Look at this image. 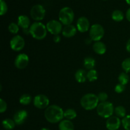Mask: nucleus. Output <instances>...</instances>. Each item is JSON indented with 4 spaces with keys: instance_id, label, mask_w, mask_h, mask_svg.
I'll use <instances>...</instances> for the list:
<instances>
[{
    "instance_id": "5",
    "label": "nucleus",
    "mask_w": 130,
    "mask_h": 130,
    "mask_svg": "<svg viewBox=\"0 0 130 130\" xmlns=\"http://www.w3.org/2000/svg\"><path fill=\"white\" fill-rule=\"evenodd\" d=\"M59 21L65 26L71 25L74 19V13L72 8L68 6L63 7L60 10L58 13Z\"/></svg>"
},
{
    "instance_id": "39",
    "label": "nucleus",
    "mask_w": 130,
    "mask_h": 130,
    "mask_svg": "<svg viewBox=\"0 0 130 130\" xmlns=\"http://www.w3.org/2000/svg\"><path fill=\"white\" fill-rule=\"evenodd\" d=\"M126 2L127 3V4H128V5H130V0H125Z\"/></svg>"
},
{
    "instance_id": "18",
    "label": "nucleus",
    "mask_w": 130,
    "mask_h": 130,
    "mask_svg": "<svg viewBox=\"0 0 130 130\" xmlns=\"http://www.w3.org/2000/svg\"><path fill=\"white\" fill-rule=\"evenodd\" d=\"M58 128L59 130H74V126L71 121L63 119L60 122Z\"/></svg>"
},
{
    "instance_id": "7",
    "label": "nucleus",
    "mask_w": 130,
    "mask_h": 130,
    "mask_svg": "<svg viewBox=\"0 0 130 130\" xmlns=\"http://www.w3.org/2000/svg\"><path fill=\"white\" fill-rule=\"evenodd\" d=\"M105 30L100 24H95L90 29V38L94 41H99L104 37Z\"/></svg>"
},
{
    "instance_id": "25",
    "label": "nucleus",
    "mask_w": 130,
    "mask_h": 130,
    "mask_svg": "<svg viewBox=\"0 0 130 130\" xmlns=\"http://www.w3.org/2000/svg\"><path fill=\"white\" fill-rule=\"evenodd\" d=\"M32 101V97L29 94H24L20 96V99H19V102L22 105H27L30 104Z\"/></svg>"
},
{
    "instance_id": "19",
    "label": "nucleus",
    "mask_w": 130,
    "mask_h": 130,
    "mask_svg": "<svg viewBox=\"0 0 130 130\" xmlns=\"http://www.w3.org/2000/svg\"><path fill=\"white\" fill-rule=\"evenodd\" d=\"M75 79L79 83H85L87 79V72L85 69H79L75 74Z\"/></svg>"
},
{
    "instance_id": "22",
    "label": "nucleus",
    "mask_w": 130,
    "mask_h": 130,
    "mask_svg": "<svg viewBox=\"0 0 130 130\" xmlns=\"http://www.w3.org/2000/svg\"><path fill=\"white\" fill-rule=\"evenodd\" d=\"M64 118L66 119H68V120H72V119H75L77 116V112L76 110L73 109H68L64 111Z\"/></svg>"
},
{
    "instance_id": "14",
    "label": "nucleus",
    "mask_w": 130,
    "mask_h": 130,
    "mask_svg": "<svg viewBox=\"0 0 130 130\" xmlns=\"http://www.w3.org/2000/svg\"><path fill=\"white\" fill-rule=\"evenodd\" d=\"M28 117V113L25 110H19L13 115V121L17 125H21L25 123Z\"/></svg>"
},
{
    "instance_id": "10",
    "label": "nucleus",
    "mask_w": 130,
    "mask_h": 130,
    "mask_svg": "<svg viewBox=\"0 0 130 130\" xmlns=\"http://www.w3.org/2000/svg\"><path fill=\"white\" fill-rule=\"evenodd\" d=\"M34 105L39 109H46L50 104V100L48 96L43 94H39L34 97L33 100Z\"/></svg>"
},
{
    "instance_id": "1",
    "label": "nucleus",
    "mask_w": 130,
    "mask_h": 130,
    "mask_svg": "<svg viewBox=\"0 0 130 130\" xmlns=\"http://www.w3.org/2000/svg\"><path fill=\"white\" fill-rule=\"evenodd\" d=\"M64 111L60 106L52 105L48 106L44 111V117L48 122L50 123H60L64 118Z\"/></svg>"
},
{
    "instance_id": "27",
    "label": "nucleus",
    "mask_w": 130,
    "mask_h": 130,
    "mask_svg": "<svg viewBox=\"0 0 130 130\" xmlns=\"http://www.w3.org/2000/svg\"><path fill=\"white\" fill-rule=\"evenodd\" d=\"M98 79V73L96 70L91 69L87 72V79L90 82H93Z\"/></svg>"
},
{
    "instance_id": "41",
    "label": "nucleus",
    "mask_w": 130,
    "mask_h": 130,
    "mask_svg": "<svg viewBox=\"0 0 130 130\" xmlns=\"http://www.w3.org/2000/svg\"><path fill=\"white\" fill-rule=\"evenodd\" d=\"M104 1H106V0H104Z\"/></svg>"
},
{
    "instance_id": "6",
    "label": "nucleus",
    "mask_w": 130,
    "mask_h": 130,
    "mask_svg": "<svg viewBox=\"0 0 130 130\" xmlns=\"http://www.w3.org/2000/svg\"><path fill=\"white\" fill-rule=\"evenodd\" d=\"M30 15L32 19L36 22L43 20L46 15V10L41 5H35L31 8Z\"/></svg>"
},
{
    "instance_id": "37",
    "label": "nucleus",
    "mask_w": 130,
    "mask_h": 130,
    "mask_svg": "<svg viewBox=\"0 0 130 130\" xmlns=\"http://www.w3.org/2000/svg\"><path fill=\"white\" fill-rule=\"evenodd\" d=\"M126 48L127 52L130 53V38L129 40L128 41V42H127L126 46Z\"/></svg>"
},
{
    "instance_id": "15",
    "label": "nucleus",
    "mask_w": 130,
    "mask_h": 130,
    "mask_svg": "<svg viewBox=\"0 0 130 130\" xmlns=\"http://www.w3.org/2000/svg\"><path fill=\"white\" fill-rule=\"evenodd\" d=\"M18 25L19 27L22 28L24 30H29V28H30V21L29 18L26 15H22L19 16L18 17Z\"/></svg>"
},
{
    "instance_id": "33",
    "label": "nucleus",
    "mask_w": 130,
    "mask_h": 130,
    "mask_svg": "<svg viewBox=\"0 0 130 130\" xmlns=\"http://www.w3.org/2000/svg\"><path fill=\"white\" fill-rule=\"evenodd\" d=\"M124 90H125V86L120 83L116 85L115 88H114V91L117 93H121L124 91Z\"/></svg>"
},
{
    "instance_id": "3",
    "label": "nucleus",
    "mask_w": 130,
    "mask_h": 130,
    "mask_svg": "<svg viewBox=\"0 0 130 130\" xmlns=\"http://www.w3.org/2000/svg\"><path fill=\"white\" fill-rule=\"evenodd\" d=\"M81 107L85 110H93L97 107L99 100L97 95L94 93H87L84 95L80 101Z\"/></svg>"
},
{
    "instance_id": "32",
    "label": "nucleus",
    "mask_w": 130,
    "mask_h": 130,
    "mask_svg": "<svg viewBox=\"0 0 130 130\" xmlns=\"http://www.w3.org/2000/svg\"><path fill=\"white\" fill-rule=\"evenodd\" d=\"M97 96L99 102H106L108 99V95L105 92H100L97 95Z\"/></svg>"
},
{
    "instance_id": "11",
    "label": "nucleus",
    "mask_w": 130,
    "mask_h": 130,
    "mask_svg": "<svg viewBox=\"0 0 130 130\" xmlns=\"http://www.w3.org/2000/svg\"><path fill=\"white\" fill-rule=\"evenodd\" d=\"M29 58L25 53H20L18 55L15 59L14 64L19 69H24L29 64Z\"/></svg>"
},
{
    "instance_id": "9",
    "label": "nucleus",
    "mask_w": 130,
    "mask_h": 130,
    "mask_svg": "<svg viewBox=\"0 0 130 130\" xmlns=\"http://www.w3.org/2000/svg\"><path fill=\"white\" fill-rule=\"evenodd\" d=\"M25 40L20 35L14 36L10 40V47L15 52H19L24 49L25 46Z\"/></svg>"
},
{
    "instance_id": "12",
    "label": "nucleus",
    "mask_w": 130,
    "mask_h": 130,
    "mask_svg": "<svg viewBox=\"0 0 130 130\" xmlns=\"http://www.w3.org/2000/svg\"><path fill=\"white\" fill-rule=\"evenodd\" d=\"M122 122L118 116H111L107 119L106 128L108 130H118L120 128Z\"/></svg>"
},
{
    "instance_id": "2",
    "label": "nucleus",
    "mask_w": 130,
    "mask_h": 130,
    "mask_svg": "<svg viewBox=\"0 0 130 130\" xmlns=\"http://www.w3.org/2000/svg\"><path fill=\"white\" fill-rule=\"evenodd\" d=\"M46 26L40 22H35L30 25L29 32L33 38L37 40L44 39L47 35Z\"/></svg>"
},
{
    "instance_id": "24",
    "label": "nucleus",
    "mask_w": 130,
    "mask_h": 130,
    "mask_svg": "<svg viewBox=\"0 0 130 130\" xmlns=\"http://www.w3.org/2000/svg\"><path fill=\"white\" fill-rule=\"evenodd\" d=\"M114 113L116 116L119 118H124L126 116V109L122 105H119L114 108Z\"/></svg>"
},
{
    "instance_id": "34",
    "label": "nucleus",
    "mask_w": 130,
    "mask_h": 130,
    "mask_svg": "<svg viewBox=\"0 0 130 130\" xmlns=\"http://www.w3.org/2000/svg\"><path fill=\"white\" fill-rule=\"evenodd\" d=\"M7 109V104L3 99H0V112L4 113Z\"/></svg>"
},
{
    "instance_id": "8",
    "label": "nucleus",
    "mask_w": 130,
    "mask_h": 130,
    "mask_svg": "<svg viewBox=\"0 0 130 130\" xmlns=\"http://www.w3.org/2000/svg\"><path fill=\"white\" fill-rule=\"evenodd\" d=\"M47 30L53 35H59L62 32V24L60 21L52 20L48 22L46 25Z\"/></svg>"
},
{
    "instance_id": "21",
    "label": "nucleus",
    "mask_w": 130,
    "mask_h": 130,
    "mask_svg": "<svg viewBox=\"0 0 130 130\" xmlns=\"http://www.w3.org/2000/svg\"><path fill=\"white\" fill-rule=\"evenodd\" d=\"M15 123L13 119H5L3 121L2 125L3 127L6 130H12L15 127Z\"/></svg>"
},
{
    "instance_id": "36",
    "label": "nucleus",
    "mask_w": 130,
    "mask_h": 130,
    "mask_svg": "<svg viewBox=\"0 0 130 130\" xmlns=\"http://www.w3.org/2000/svg\"><path fill=\"white\" fill-rule=\"evenodd\" d=\"M126 17L127 20L130 22V8H129L128 9V10L126 11Z\"/></svg>"
},
{
    "instance_id": "29",
    "label": "nucleus",
    "mask_w": 130,
    "mask_h": 130,
    "mask_svg": "<svg viewBox=\"0 0 130 130\" xmlns=\"http://www.w3.org/2000/svg\"><path fill=\"white\" fill-rule=\"evenodd\" d=\"M122 68L124 70V72L126 73H129L130 72V57L127 58L123 60L122 62Z\"/></svg>"
},
{
    "instance_id": "17",
    "label": "nucleus",
    "mask_w": 130,
    "mask_h": 130,
    "mask_svg": "<svg viewBox=\"0 0 130 130\" xmlns=\"http://www.w3.org/2000/svg\"><path fill=\"white\" fill-rule=\"evenodd\" d=\"M93 49L94 52L98 55H104L105 54L107 51V47L105 44L103 42L96 41L93 45Z\"/></svg>"
},
{
    "instance_id": "16",
    "label": "nucleus",
    "mask_w": 130,
    "mask_h": 130,
    "mask_svg": "<svg viewBox=\"0 0 130 130\" xmlns=\"http://www.w3.org/2000/svg\"><path fill=\"white\" fill-rule=\"evenodd\" d=\"M77 30V27L74 25L71 24V25H66L63 27V30H62V35L66 38H72L76 35Z\"/></svg>"
},
{
    "instance_id": "13",
    "label": "nucleus",
    "mask_w": 130,
    "mask_h": 130,
    "mask_svg": "<svg viewBox=\"0 0 130 130\" xmlns=\"http://www.w3.org/2000/svg\"><path fill=\"white\" fill-rule=\"evenodd\" d=\"M90 24L88 19L85 17L79 18L76 23V27L80 32H86L90 29Z\"/></svg>"
},
{
    "instance_id": "28",
    "label": "nucleus",
    "mask_w": 130,
    "mask_h": 130,
    "mask_svg": "<svg viewBox=\"0 0 130 130\" xmlns=\"http://www.w3.org/2000/svg\"><path fill=\"white\" fill-rule=\"evenodd\" d=\"M122 125L125 130H130V115H126L122 119Z\"/></svg>"
},
{
    "instance_id": "26",
    "label": "nucleus",
    "mask_w": 130,
    "mask_h": 130,
    "mask_svg": "<svg viewBox=\"0 0 130 130\" xmlns=\"http://www.w3.org/2000/svg\"><path fill=\"white\" fill-rule=\"evenodd\" d=\"M118 80H119V82L120 84L124 85V86L126 85L129 81V77L128 75V73L125 72H121L118 77Z\"/></svg>"
},
{
    "instance_id": "31",
    "label": "nucleus",
    "mask_w": 130,
    "mask_h": 130,
    "mask_svg": "<svg viewBox=\"0 0 130 130\" xmlns=\"http://www.w3.org/2000/svg\"><path fill=\"white\" fill-rule=\"evenodd\" d=\"M0 5H1V10L0 15L1 16L5 15L8 11V5L5 0H0Z\"/></svg>"
},
{
    "instance_id": "4",
    "label": "nucleus",
    "mask_w": 130,
    "mask_h": 130,
    "mask_svg": "<svg viewBox=\"0 0 130 130\" xmlns=\"http://www.w3.org/2000/svg\"><path fill=\"white\" fill-rule=\"evenodd\" d=\"M96 112L99 116L105 119H108L112 116L114 114V105L111 102L108 101L99 103L96 107Z\"/></svg>"
},
{
    "instance_id": "35",
    "label": "nucleus",
    "mask_w": 130,
    "mask_h": 130,
    "mask_svg": "<svg viewBox=\"0 0 130 130\" xmlns=\"http://www.w3.org/2000/svg\"><path fill=\"white\" fill-rule=\"evenodd\" d=\"M60 41H61V37L60 36V35H55L53 36V41H54L55 43H59Z\"/></svg>"
},
{
    "instance_id": "38",
    "label": "nucleus",
    "mask_w": 130,
    "mask_h": 130,
    "mask_svg": "<svg viewBox=\"0 0 130 130\" xmlns=\"http://www.w3.org/2000/svg\"><path fill=\"white\" fill-rule=\"evenodd\" d=\"M92 39H91V38H88V39H85V43H86V44H91V41H92Z\"/></svg>"
},
{
    "instance_id": "20",
    "label": "nucleus",
    "mask_w": 130,
    "mask_h": 130,
    "mask_svg": "<svg viewBox=\"0 0 130 130\" xmlns=\"http://www.w3.org/2000/svg\"><path fill=\"white\" fill-rule=\"evenodd\" d=\"M95 63H96L95 60L93 57H87L84 59L83 65L86 69L90 71V70L93 69L95 66Z\"/></svg>"
},
{
    "instance_id": "23",
    "label": "nucleus",
    "mask_w": 130,
    "mask_h": 130,
    "mask_svg": "<svg viewBox=\"0 0 130 130\" xmlns=\"http://www.w3.org/2000/svg\"><path fill=\"white\" fill-rule=\"evenodd\" d=\"M124 17V13L119 10H116L112 13V19L116 22H121Z\"/></svg>"
},
{
    "instance_id": "40",
    "label": "nucleus",
    "mask_w": 130,
    "mask_h": 130,
    "mask_svg": "<svg viewBox=\"0 0 130 130\" xmlns=\"http://www.w3.org/2000/svg\"><path fill=\"white\" fill-rule=\"evenodd\" d=\"M41 130H50V129H48V128H43Z\"/></svg>"
},
{
    "instance_id": "30",
    "label": "nucleus",
    "mask_w": 130,
    "mask_h": 130,
    "mask_svg": "<svg viewBox=\"0 0 130 130\" xmlns=\"http://www.w3.org/2000/svg\"><path fill=\"white\" fill-rule=\"evenodd\" d=\"M8 30L11 34H17L19 31V25L14 22L10 23L8 25Z\"/></svg>"
}]
</instances>
